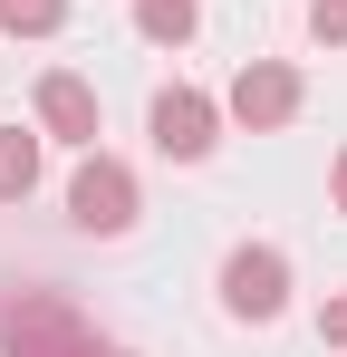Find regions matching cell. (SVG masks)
Listing matches in <instances>:
<instances>
[{
	"mask_svg": "<svg viewBox=\"0 0 347 357\" xmlns=\"http://www.w3.org/2000/svg\"><path fill=\"white\" fill-rule=\"evenodd\" d=\"M58 20H68V0H0V29L10 39H49Z\"/></svg>",
	"mask_w": 347,
	"mask_h": 357,
	"instance_id": "9",
	"label": "cell"
},
{
	"mask_svg": "<svg viewBox=\"0 0 347 357\" xmlns=\"http://www.w3.org/2000/svg\"><path fill=\"white\" fill-rule=\"evenodd\" d=\"M318 338H328V348H347V290L328 299V309H318Z\"/></svg>",
	"mask_w": 347,
	"mask_h": 357,
	"instance_id": "11",
	"label": "cell"
},
{
	"mask_svg": "<svg viewBox=\"0 0 347 357\" xmlns=\"http://www.w3.org/2000/svg\"><path fill=\"white\" fill-rule=\"evenodd\" d=\"M213 126H222V107H213L203 87H164V97H155V145H164L174 165H203V155H213Z\"/></svg>",
	"mask_w": 347,
	"mask_h": 357,
	"instance_id": "4",
	"label": "cell"
},
{
	"mask_svg": "<svg viewBox=\"0 0 347 357\" xmlns=\"http://www.w3.org/2000/svg\"><path fill=\"white\" fill-rule=\"evenodd\" d=\"M193 20H203L193 0H135V29H145L155 49H183V39H193Z\"/></svg>",
	"mask_w": 347,
	"mask_h": 357,
	"instance_id": "8",
	"label": "cell"
},
{
	"mask_svg": "<svg viewBox=\"0 0 347 357\" xmlns=\"http://www.w3.org/2000/svg\"><path fill=\"white\" fill-rule=\"evenodd\" d=\"M0 357H97V328L77 319V299L20 290L10 309H0Z\"/></svg>",
	"mask_w": 347,
	"mask_h": 357,
	"instance_id": "1",
	"label": "cell"
},
{
	"mask_svg": "<svg viewBox=\"0 0 347 357\" xmlns=\"http://www.w3.org/2000/svg\"><path fill=\"white\" fill-rule=\"evenodd\" d=\"M231 116L251 126V135H270V126L299 116V77H289L280 59H251L241 77H231Z\"/></svg>",
	"mask_w": 347,
	"mask_h": 357,
	"instance_id": "5",
	"label": "cell"
},
{
	"mask_svg": "<svg viewBox=\"0 0 347 357\" xmlns=\"http://www.w3.org/2000/svg\"><path fill=\"white\" fill-rule=\"evenodd\" d=\"M97 357H135V348H97Z\"/></svg>",
	"mask_w": 347,
	"mask_h": 357,
	"instance_id": "13",
	"label": "cell"
},
{
	"mask_svg": "<svg viewBox=\"0 0 347 357\" xmlns=\"http://www.w3.org/2000/svg\"><path fill=\"white\" fill-rule=\"evenodd\" d=\"M222 309H231V319H251V328L289 309V261L270 251V241H241V251L222 261Z\"/></svg>",
	"mask_w": 347,
	"mask_h": 357,
	"instance_id": "2",
	"label": "cell"
},
{
	"mask_svg": "<svg viewBox=\"0 0 347 357\" xmlns=\"http://www.w3.org/2000/svg\"><path fill=\"white\" fill-rule=\"evenodd\" d=\"M39 126L68 135V145H97V87L68 77V68H49V77H39Z\"/></svg>",
	"mask_w": 347,
	"mask_h": 357,
	"instance_id": "6",
	"label": "cell"
},
{
	"mask_svg": "<svg viewBox=\"0 0 347 357\" xmlns=\"http://www.w3.org/2000/svg\"><path fill=\"white\" fill-rule=\"evenodd\" d=\"M39 183V135H20V126H0V203H20Z\"/></svg>",
	"mask_w": 347,
	"mask_h": 357,
	"instance_id": "7",
	"label": "cell"
},
{
	"mask_svg": "<svg viewBox=\"0 0 347 357\" xmlns=\"http://www.w3.org/2000/svg\"><path fill=\"white\" fill-rule=\"evenodd\" d=\"M309 39L318 49H347V0H309Z\"/></svg>",
	"mask_w": 347,
	"mask_h": 357,
	"instance_id": "10",
	"label": "cell"
},
{
	"mask_svg": "<svg viewBox=\"0 0 347 357\" xmlns=\"http://www.w3.org/2000/svg\"><path fill=\"white\" fill-rule=\"evenodd\" d=\"M68 222H77V232H125V222H135V174H125L116 155H87L77 183H68Z\"/></svg>",
	"mask_w": 347,
	"mask_h": 357,
	"instance_id": "3",
	"label": "cell"
},
{
	"mask_svg": "<svg viewBox=\"0 0 347 357\" xmlns=\"http://www.w3.org/2000/svg\"><path fill=\"white\" fill-rule=\"evenodd\" d=\"M338 213H347V155H338Z\"/></svg>",
	"mask_w": 347,
	"mask_h": 357,
	"instance_id": "12",
	"label": "cell"
}]
</instances>
